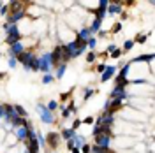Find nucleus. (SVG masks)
<instances>
[{"label":"nucleus","instance_id":"412c9836","mask_svg":"<svg viewBox=\"0 0 155 153\" xmlns=\"http://www.w3.org/2000/svg\"><path fill=\"white\" fill-rule=\"evenodd\" d=\"M65 71H67V63H60V65L57 67L55 78H57V79H62V78H63V74H65Z\"/></svg>","mask_w":155,"mask_h":153},{"label":"nucleus","instance_id":"6ab92c4d","mask_svg":"<svg viewBox=\"0 0 155 153\" xmlns=\"http://www.w3.org/2000/svg\"><path fill=\"white\" fill-rule=\"evenodd\" d=\"M73 144L76 148H81L83 144H86V139H85V135H79V134H76L73 137Z\"/></svg>","mask_w":155,"mask_h":153},{"label":"nucleus","instance_id":"58836bf2","mask_svg":"<svg viewBox=\"0 0 155 153\" xmlns=\"http://www.w3.org/2000/svg\"><path fill=\"white\" fill-rule=\"evenodd\" d=\"M79 127H81V120H74V123H73V130L76 132Z\"/></svg>","mask_w":155,"mask_h":153},{"label":"nucleus","instance_id":"ddd939ff","mask_svg":"<svg viewBox=\"0 0 155 153\" xmlns=\"http://www.w3.org/2000/svg\"><path fill=\"white\" fill-rule=\"evenodd\" d=\"M12 134H14V137H16L18 143H25V141H27V134H28L27 125H25V127H18V129H14Z\"/></svg>","mask_w":155,"mask_h":153},{"label":"nucleus","instance_id":"f704fd0d","mask_svg":"<svg viewBox=\"0 0 155 153\" xmlns=\"http://www.w3.org/2000/svg\"><path fill=\"white\" fill-rule=\"evenodd\" d=\"M108 56H111V58H120V56H122V49H120V48H116V49H115L111 55H108Z\"/></svg>","mask_w":155,"mask_h":153},{"label":"nucleus","instance_id":"aec40b11","mask_svg":"<svg viewBox=\"0 0 155 153\" xmlns=\"http://www.w3.org/2000/svg\"><path fill=\"white\" fill-rule=\"evenodd\" d=\"M115 83H116L115 86H120V88H125L127 84H131L129 83V78H124V76H116L115 78Z\"/></svg>","mask_w":155,"mask_h":153},{"label":"nucleus","instance_id":"72a5a7b5","mask_svg":"<svg viewBox=\"0 0 155 153\" xmlns=\"http://www.w3.org/2000/svg\"><path fill=\"white\" fill-rule=\"evenodd\" d=\"M46 107H48V109H50V111H55V109H57V107H58V102L57 100H51V102H48V106H46Z\"/></svg>","mask_w":155,"mask_h":153},{"label":"nucleus","instance_id":"20e7f679","mask_svg":"<svg viewBox=\"0 0 155 153\" xmlns=\"http://www.w3.org/2000/svg\"><path fill=\"white\" fill-rule=\"evenodd\" d=\"M53 69V62H51V53H44L42 56H39V71L42 74H50Z\"/></svg>","mask_w":155,"mask_h":153},{"label":"nucleus","instance_id":"39448f33","mask_svg":"<svg viewBox=\"0 0 155 153\" xmlns=\"http://www.w3.org/2000/svg\"><path fill=\"white\" fill-rule=\"evenodd\" d=\"M111 143H113V137L109 134H97L95 135V146L101 150H109Z\"/></svg>","mask_w":155,"mask_h":153},{"label":"nucleus","instance_id":"8fccbe9b","mask_svg":"<svg viewBox=\"0 0 155 153\" xmlns=\"http://www.w3.org/2000/svg\"><path fill=\"white\" fill-rule=\"evenodd\" d=\"M51 153H55V151H51Z\"/></svg>","mask_w":155,"mask_h":153},{"label":"nucleus","instance_id":"4be33fe9","mask_svg":"<svg viewBox=\"0 0 155 153\" xmlns=\"http://www.w3.org/2000/svg\"><path fill=\"white\" fill-rule=\"evenodd\" d=\"M14 111H16V114L20 116V118H27L28 116V113H27V109L21 106V104H14Z\"/></svg>","mask_w":155,"mask_h":153},{"label":"nucleus","instance_id":"f8f14e48","mask_svg":"<svg viewBox=\"0 0 155 153\" xmlns=\"http://www.w3.org/2000/svg\"><path fill=\"white\" fill-rule=\"evenodd\" d=\"M58 143H60V135H58L57 132H50L48 135H46V144H48L51 150L58 148Z\"/></svg>","mask_w":155,"mask_h":153},{"label":"nucleus","instance_id":"f257e3e1","mask_svg":"<svg viewBox=\"0 0 155 153\" xmlns=\"http://www.w3.org/2000/svg\"><path fill=\"white\" fill-rule=\"evenodd\" d=\"M65 46V49H67V55H69V58L73 60V58H78L79 55H83V51L86 49V42H81V41H69L67 44H63Z\"/></svg>","mask_w":155,"mask_h":153},{"label":"nucleus","instance_id":"7ed1b4c3","mask_svg":"<svg viewBox=\"0 0 155 153\" xmlns=\"http://www.w3.org/2000/svg\"><path fill=\"white\" fill-rule=\"evenodd\" d=\"M37 113H39V116H41V122L46 123V125H51L55 122V114H53L44 104H37Z\"/></svg>","mask_w":155,"mask_h":153},{"label":"nucleus","instance_id":"cd10ccee","mask_svg":"<svg viewBox=\"0 0 155 153\" xmlns=\"http://www.w3.org/2000/svg\"><path fill=\"white\" fill-rule=\"evenodd\" d=\"M86 48H90V49H95V48H97V39H95V37H90V39H88V41H86Z\"/></svg>","mask_w":155,"mask_h":153},{"label":"nucleus","instance_id":"09e8293b","mask_svg":"<svg viewBox=\"0 0 155 153\" xmlns=\"http://www.w3.org/2000/svg\"><path fill=\"white\" fill-rule=\"evenodd\" d=\"M0 9H2V2H0Z\"/></svg>","mask_w":155,"mask_h":153},{"label":"nucleus","instance_id":"c03bdc74","mask_svg":"<svg viewBox=\"0 0 155 153\" xmlns=\"http://www.w3.org/2000/svg\"><path fill=\"white\" fill-rule=\"evenodd\" d=\"M16 63H18L16 58H9V67H11V69H14V67H16Z\"/></svg>","mask_w":155,"mask_h":153},{"label":"nucleus","instance_id":"b1692460","mask_svg":"<svg viewBox=\"0 0 155 153\" xmlns=\"http://www.w3.org/2000/svg\"><path fill=\"white\" fill-rule=\"evenodd\" d=\"M73 113H76V106H74V104H71L69 107H65V109L62 111V116H63V118H69Z\"/></svg>","mask_w":155,"mask_h":153},{"label":"nucleus","instance_id":"c756f323","mask_svg":"<svg viewBox=\"0 0 155 153\" xmlns=\"http://www.w3.org/2000/svg\"><path fill=\"white\" fill-rule=\"evenodd\" d=\"M90 153H113V151L111 150H101V148H97L93 144V146H90Z\"/></svg>","mask_w":155,"mask_h":153},{"label":"nucleus","instance_id":"c9c22d12","mask_svg":"<svg viewBox=\"0 0 155 153\" xmlns=\"http://www.w3.org/2000/svg\"><path fill=\"white\" fill-rule=\"evenodd\" d=\"M108 5H109V0H101V2L97 4L99 9H108Z\"/></svg>","mask_w":155,"mask_h":153},{"label":"nucleus","instance_id":"bb28decb","mask_svg":"<svg viewBox=\"0 0 155 153\" xmlns=\"http://www.w3.org/2000/svg\"><path fill=\"white\" fill-rule=\"evenodd\" d=\"M134 39H127V41L124 42V51H131L132 48H134Z\"/></svg>","mask_w":155,"mask_h":153},{"label":"nucleus","instance_id":"1a4fd4ad","mask_svg":"<svg viewBox=\"0 0 155 153\" xmlns=\"http://www.w3.org/2000/svg\"><path fill=\"white\" fill-rule=\"evenodd\" d=\"M51 62H53V67H58L60 63H63V44L62 46H57L51 53Z\"/></svg>","mask_w":155,"mask_h":153},{"label":"nucleus","instance_id":"a878e982","mask_svg":"<svg viewBox=\"0 0 155 153\" xmlns=\"http://www.w3.org/2000/svg\"><path fill=\"white\" fill-rule=\"evenodd\" d=\"M53 81H55V76H53L51 72H50V74H44V76H42V83H44V84H51Z\"/></svg>","mask_w":155,"mask_h":153},{"label":"nucleus","instance_id":"473e14b6","mask_svg":"<svg viewBox=\"0 0 155 153\" xmlns=\"http://www.w3.org/2000/svg\"><path fill=\"white\" fill-rule=\"evenodd\" d=\"M95 58H97V53H95V51H90V53L86 55V62H88V63L95 62Z\"/></svg>","mask_w":155,"mask_h":153},{"label":"nucleus","instance_id":"e433bc0d","mask_svg":"<svg viewBox=\"0 0 155 153\" xmlns=\"http://www.w3.org/2000/svg\"><path fill=\"white\" fill-rule=\"evenodd\" d=\"M7 14H9V4L2 5V9H0V16H7Z\"/></svg>","mask_w":155,"mask_h":153},{"label":"nucleus","instance_id":"0eeeda50","mask_svg":"<svg viewBox=\"0 0 155 153\" xmlns=\"http://www.w3.org/2000/svg\"><path fill=\"white\" fill-rule=\"evenodd\" d=\"M23 51H25V42H23V39H20L18 42H14V44L9 48L7 56H9V58H16V56H20Z\"/></svg>","mask_w":155,"mask_h":153},{"label":"nucleus","instance_id":"a19ab883","mask_svg":"<svg viewBox=\"0 0 155 153\" xmlns=\"http://www.w3.org/2000/svg\"><path fill=\"white\" fill-rule=\"evenodd\" d=\"M104 69H106V63H99V65L95 67V71L99 72V74H102V72H104Z\"/></svg>","mask_w":155,"mask_h":153},{"label":"nucleus","instance_id":"2eb2a0df","mask_svg":"<svg viewBox=\"0 0 155 153\" xmlns=\"http://www.w3.org/2000/svg\"><path fill=\"white\" fill-rule=\"evenodd\" d=\"M4 30H5V35H20L21 37V32H20V28H18V25L5 23V25H4Z\"/></svg>","mask_w":155,"mask_h":153},{"label":"nucleus","instance_id":"4468645a","mask_svg":"<svg viewBox=\"0 0 155 153\" xmlns=\"http://www.w3.org/2000/svg\"><path fill=\"white\" fill-rule=\"evenodd\" d=\"M122 12H124V11H122V2H115V4L109 2V5H108V9H106V14H111V16L122 14Z\"/></svg>","mask_w":155,"mask_h":153},{"label":"nucleus","instance_id":"9d476101","mask_svg":"<svg viewBox=\"0 0 155 153\" xmlns=\"http://www.w3.org/2000/svg\"><path fill=\"white\" fill-rule=\"evenodd\" d=\"M27 16V12H25V9H18V11H11L9 18H7V23H12V25H18L23 18Z\"/></svg>","mask_w":155,"mask_h":153},{"label":"nucleus","instance_id":"de8ad7c7","mask_svg":"<svg viewBox=\"0 0 155 153\" xmlns=\"http://www.w3.org/2000/svg\"><path fill=\"white\" fill-rule=\"evenodd\" d=\"M71 153H79V148H76V146H74L73 150H71Z\"/></svg>","mask_w":155,"mask_h":153},{"label":"nucleus","instance_id":"4c0bfd02","mask_svg":"<svg viewBox=\"0 0 155 153\" xmlns=\"http://www.w3.org/2000/svg\"><path fill=\"white\" fill-rule=\"evenodd\" d=\"M83 95H85V100H88V99H90V97H92V95H93V90H92V88H86V90H85V93H83Z\"/></svg>","mask_w":155,"mask_h":153},{"label":"nucleus","instance_id":"c85d7f7f","mask_svg":"<svg viewBox=\"0 0 155 153\" xmlns=\"http://www.w3.org/2000/svg\"><path fill=\"white\" fill-rule=\"evenodd\" d=\"M28 69H30V71H34V72L39 71V56H35V58H34V62L30 63V67H28Z\"/></svg>","mask_w":155,"mask_h":153},{"label":"nucleus","instance_id":"9b49d317","mask_svg":"<svg viewBox=\"0 0 155 153\" xmlns=\"http://www.w3.org/2000/svg\"><path fill=\"white\" fill-rule=\"evenodd\" d=\"M115 74H116V67L115 65H106L104 72L101 74V83H108L111 78H115Z\"/></svg>","mask_w":155,"mask_h":153},{"label":"nucleus","instance_id":"6e6552de","mask_svg":"<svg viewBox=\"0 0 155 153\" xmlns=\"http://www.w3.org/2000/svg\"><path fill=\"white\" fill-rule=\"evenodd\" d=\"M109 99L116 102H124L127 99V90L125 88H120V86H115L113 90L109 92Z\"/></svg>","mask_w":155,"mask_h":153},{"label":"nucleus","instance_id":"393cba45","mask_svg":"<svg viewBox=\"0 0 155 153\" xmlns=\"http://www.w3.org/2000/svg\"><path fill=\"white\" fill-rule=\"evenodd\" d=\"M129 72H131V63H124L122 65V71L118 76H124V78H129Z\"/></svg>","mask_w":155,"mask_h":153},{"label":"nucleus","instance_id":"49530a36","mask_svg":"<svg viewBox=\"0 0 155 153\" xmlns=\"http://www.w3.org/2000/svg\"><path fill=\"white\" fill-rule=\"evenodd\" d=\"M67 148H69V151H71V150L74 148V144H73V139H71V141H67Z\"/></svg>","mask_w":155,"mask_h":153},{"label":"nucleus","instance_id":"2f4dec72","mask_svg":"<svg viewBox=\"0 0 155 153\" xmlns=\"http://www.w3.org/2000/svg\"><path fill=\"white\" fill-rule=\"evenodd\" d=\"M37 144H39V148H41V146H46V137L39 132H37Z\"/></svg>","mask_w":155,"mask_h":153},{"label":"nucleus","instance_id":"5701e85b","mask_svg":"<svg viewBox=\"0 0 155 153\" xmlns=\"http://www.w3.org/2000/svg\"><path fill=\"white\" fill-rule=\"evenodd\" d=\"M88 32H90V33H97V32H101V21H97V20H93L92 21V25H90V27H88Z\"/></svg>","mask_w":155,"mask_h":153},{"label":"nucleus","instance_id":"37998d69","mask_svg":"<svg viewBox=\"0 0 155 153\" xmlns=\"http://www.w3.org/2000/svg\"><path fill=\"white\" fill-rule=\"evenodd\" d=\"M79 151H83V153H90V146H88V144H83L81 148H79Z\"/></svg>","mask_w":155,"mask_h":153},{"label":"nucleus","instance_id":"f3484780","mask_svg":"<svg viewBox=\"0 0 155 153\" xmlns=\"http://www.w3.org/2000/svg\"><path fill=\"white\" fill-rule=\"evenodd\" d=\"M4 143H5V146H7V148H12V146H14V144L18 143V141H16L14 134H12V132H9V134H5V137H4Z\"/></svg>","mask_w":155,"mask_h":153},{"label":"nucleus","instance_id":"dca6fc26","mask_svg":"<svg viewBox=\"0 0 155 153\" xmlns=\"http://www.w3.org/2000/svg\"><path fill=\"white\" fill-rule=\"evenodd\" d=\"M90 37H92V33L88 32V28H86V27H83L81 30L78 32V37H76V39H78V41H81V42H86Z\"/></svg>","mask_w":155,"mask_h":153},{"label":"nucleus","instance_id":"f03ea898","mask_svg":"<svg viewBox=\"0 0 155 153\" xmlns=\"http://www.w3.org/2000/svg\"><path fill=\"white\" fill-rule=\"evenodd\" d=\"M115 123V114L109 111H102V114L97 118V122H95V125H99L101 129H111Z\"/></svg>","mask_w":155,"mask_h":153},{"label":"nucleus","instance_id":"423d86ee","mask_svg":"<svg viewBox=\"0 0 155 153\" xmlns=\"http://www.w3.org/2000/svg\"><path fill=\"white\" fill-rule=\"evenodd\" d=\"M34 58H35V53H34V51H23L20 56H16V60L25 65V71H27V72L30 71L28 67H30V63L34 62Z\"/></svg>","mask_w":155,"mask_h":153},{"label":"nucleus","instance_id":"ea45409f","mask_svg":"<svg viewBox=\"0 0 155 153\" xmlns=\"http://www.w3.org/2000/svg\"><path fill=\"white\" fill-rule=\"evenodd\" d=\"M111 30H113V33H118V32L122 30V23H116V25H113V28H111Z\"/></svg>","mask_w":155,"mask_h":153},{"label":"nucleus","instance_id":"79ce46f5","mask_svg":"<svg viewBox=\"0 0 155 153\" xmlns=\"http://www.w3.org/2000/svg\"><path fill=\"white\" fill-rule=\"evenodd\" d=\"M5 109H4V104H0V120H5Z\"/></svg>","mask_w":155,"mask_h":153},{"label":"nucleus","instance_id":"7c9ffc66","mask_svg":"<svg viewBox=\"0 0 155 153\" xmlns=\"http://www.w3.org/2000/svg\"><path fill=\"white\" fill-rule=\"evenodd\" d=\"M146 39H148V35H146V33H139V35H137V37L134 39V42H139V44H145V42H146Z\"/></svg>","mask_w":155,"mask_h":153},{"label":"nucleus","instance_id":"a211bd4d","mask_svg":"<svg viewBox=\"0 0 155 153\" xmlns=\"http://www.w3.org/2000/svg\"><path fill=\"white\" fill-rule=\"evenodd\" d=\"M74 135H76V132H74L73 129H63L62 132H60V137H62V139H65V141H71Z\"/></svg>","mask_w":155,"mask_h":153},{"label":"nucleus","instance_id":"a18cd8bd","mask_svg":"<svg viewBox=\"0 0 155 153\" xmlns=\"http://www.w3.org/2000/svg\"><path fill=\"white\" fill-rule=\"evenodd\" d=\"M99 132H101V127H99V125H93V129H92V134H93V135H97Z\"/></svg>","mask_w":155,"mask_h":153}]
</instances>
